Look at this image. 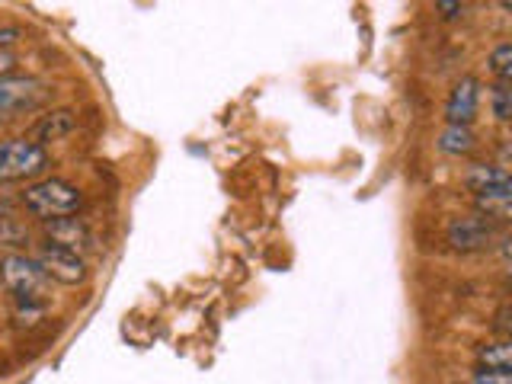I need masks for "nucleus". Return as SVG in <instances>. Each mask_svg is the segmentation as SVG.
I'll return each mask as SVG.
<instances>
[{"instance_id":"f257e3e1","label":"nucleus","mask_w":512,"mask_h":384,"mask_svg":"<svg viewBox=\"0 0 512 384\" xmlns=\"http://www.w3.org/2000/svg\"><path fill=\"white\" fill-rule=\"evenodd\" d=\"M20 202L29 215L52 221V218H64V215H77V208L84 205V192H80L74 183L61 180V176H45V180L29 183L23 189Z\"/></svg>"},{"instance_id":"f03ea898","label":"nucleus","mask_w":512,"mask_h":384,"mask_svg":"<svg viewBox=\"0 0 512 384\" xmlns=\"http://www.w3.org/2000/svg\"><path fill=\"white\" fill-rule=\"evenodd\" d=\"M0 282H4L10 301L23 304H48V276L39 269V263L26 253H7L0 260Z\"/></svg>"},{"instance_id":"7ed1b4c3","label":"nucleus","mask_w":512,"mask_h":384,"mask_svg":"<svg viewBox=\"0 0 512 384\" xmlns=\"http://www.w3.org/2000/svg\"><path fill=\"white\" fill-rule=\"evenodd\" d=\"M48 167V151L32 138H4L0 141V183L36 180Z\"/></svg>"},{"instance_id":"20e7f679","label":"nucleus","mask_w":512,"mask_h":384,"mask_svg":"<svg viewBox=\"0 0 512 384\" xmlns=\"http://www.w3.org/2000/svg\"><path fill=\"white\" fill-rule=\"evenodd\" d=\"M32 260L39 263V269L48 276V282H58V285H68V288H77L90 279V269H87V260L84 253H74L68 247H58L52 240H45V244L36 250Z\"/></svg>"},{"instance_id":"39448f33","label":"nucleus","mask_w":512,"mask_h":384,"mask_svg":"<svg viewBox=\"0 0 512 384\" xmlns=\"http://www.w3.org/2000/svg\"><path fill=\"white\" fill-rule=\"evenodd\" d=\"M445 237H448V244H452V250L458 253H480V250H490L493 240L500 234H496V224L484 215H461L448 221Z\"/></svg>"},{"instance_id":"423d86ee","label":"nucleus","mask_w":512,"mask_h":384,"mask_svg":"<svg viewBox=\"0 0 512 384\" xmlns=\"http://www.w3.org/2000/svg\"><path fill=\"white\" fill-rule=\"evenodd\" d=\"M480 109V80L461 77L445 100V122L448 125H471Z\"/></svg>"},{"instance_id":"0eeeda50","label":"nucleus","mask_w":512,"mask_h":384,"mask_svg":"<svg viewBox=\"0 0 512 384\" xmlns=\"http://www.w3.org/2000/svg\"><path fill=\"white\" fill-rule=\"evenodd\" d=\"M45 234H48V240H52V244L68 247V250H74V253L87 250V247L93 244L90 228H87V224L80 221V218H74V215H64V218L45 221Z\"/></svg>"},{"instance_id":"6e6552de","label":"nucleus","mask_w":512,"mask_h":384,"mask_svg":"<svg viewBox=\"0 0 512 384\" xmlns=\"http://www.w3.org/2000/svg\"><path fill=\"white\" fill-rule=\"evenodd\" d=\"M464 186H468L474 196H493V192H512V180L506 167L500 164H471L464 173Z\"/></svg>"},{"instance_id":"1a4fd4ad","label":"nucleus","mask_w":512,"mask_h":384,"mask_svg":"<svg viewBox=\"0 0 512 384\" xmlns=\"http://www.w3.org/2000/svg\"><path fill=\"white\" fill-rule=\"evenodd\" d=\"M39 93V84L32 77H0V122L10 119V112L23 109Z\"/></svg>"},{"instance_id":"9d476101","label":"nucleus","mask_w":512,"mask_h":384,"mask_svg":"<svg viewBox=\"0 0 512 384\" xmlns=\"http://www.w3.org/2000/svg\"><path fill=\"white\" fill-rule=\"evenodd\" d=\"M77 128V116H74V109H52V112H45V116L36 122V128H32V135H36V141L45 144L48 141H64L71 132Z\"/></svg>"},{"instance_id":"9b49d317","label":"nucleus","mask_w":512,"mask_h":384,"mask_svg":"<svg viewBox=\"0 0 512 384\" xmlns=\"http://www.w3.org/2000/svg\"><path fill=\"white\" fill-rule=\"evenodd\" d=\"M439 151L442 154H452V157H468L477 148V135L471 125H445V132L436 138Z\"/></svg>"},{"instance_id":"f8f14e48","label":"nucleus","mask_w":512,"mask_h":384,"mask_svg":"<svg viewBox=\"0 0 512 384\" xmlns=\"http://www.w3.org/2000/svg\"><path fill=\"white\" fill-rule=\"evenodd\" d=\"M487 64H490V74L500 80V84H509V77H512V45L509 42L496 45L490 52V58H487Z\"/></svg>"},{"instance_id":"ddd939ff","label":"nucleus","mask_w":512,"mask_h":384,"mask_svg":"<svg viewBox=\"0 0 512 384\" xmlns=\"http://www.w3.org/2000/svg\"><path fill=\"white\" fill-rule=\"evenodd\" d=\"M477 365H490V368H512V365H509V340L477 346Z\"/></svg>"},{"instance_id":"4468645a","label":"nucleus","mask_w":512,"mask_h":384,"mask_svg":"<svg viewBox=\"0 0 512 384\" xmlns=\"http://www.w3.org/2000/svg\"><path fill=\"white\" fill-rule=\"evenodd\" d=\"M490 103H493V119L496 122H509V116H512L509 84H500V80H496V87L490 90Z\"/></svg>"},{"instance_id":"2eb2a0df","label":"nucleus","mask_w":512,"mask_h":384,"mask_svg":"<svg viewBox=\"0 0 512 384\" xmlns=\"http://www.w3.org/2000/svg\"><path fill=\"white\" fill-rule=\"evenodd\" d=\"M0 244H4V247H23V244H29V234L16 218H4V221H0Z\"/></svg>"},{"instance_id":"dca6fc26","label":"nucleus","mask_w":512,"mask_h":384,"mask_svg":"<svg viewBox=\"0 0 512 384\" xmlns=\"http://www.w3.org/2000/svg\"><path fill=\"white\" fill-rule=\"evenodd\" d=\"M471 381H474V384H512V368H490V365H477Z\"/></svg>"},{"instance_id":"f3484780","label":"nucleus","mask_w":512,"mask_h":384,"mask_svg":"<svg viewBox=\"0 0 512 384\" xmlns=\"http://www.w3.org/2000/svg\"><path fill=\"white\" fill-rule=\"evenodd\" d=\"M436 7L445 20H455V16L461 13V0H436Z\"/></svg>"},{"instance_id":"a211bd4d","label":"nucleus","mask_w":512,"mask_h":384,"mask_svg":"<svg viewBox=\"0 0 512 384\" xmlns=\"http://www.w3.org/2000/svg\"><path fill=\"white\" fill-rule=\"evenodd\" d=\"M13 208H16V202H13L10 196H4V192H0V221H4V218H13Z\"/></svg>"},{"instance_id":"6ab92c4d","label":"nucleus","mask_w":512,"mask_h":384,"mask_svg":"<svg viewBox=\"0 0 512 384\" xmlns=\"http://www.w3.org/2000/svg\"><path fill=\"white\" fill-rule=\"evenodd\" d=\"M13 64H16V58H13V55H7V52H0V77H10V71H13Z\"/></svg>"},{"instance_id":"aec40b11","label":"nucleus","mask_w":512,"mask_h":384,"mask_svg":"<svg viewBox=\"0 0 512 384\" xmlns=\"http://www.w3.org/2000/svg\"><path fill=\"white\" fill-rule=\"evenodd\" d=\"M500 7H503V10H509V0H500Z\"/></svg>"}]
</instances>
